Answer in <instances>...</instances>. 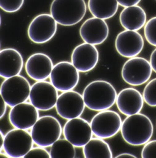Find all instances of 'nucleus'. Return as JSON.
Here are the masks:
<instances>
[{
  "mask_svg": "<svg viewBox=\"0 0 156 158\" xmlns=\"http://www.w3.org/2000/svg\"><path fill=\"white\" fill-rule=\"evenodd\" d=\"M24 0H0V7L7 13L18 12L23 6Z\"/></svg>",
  "mask_w": 156,
  "mask_h": 158,
  "instance_id": "bb28decb",
  "label": "nucleus"
},
{
  "mask_svg": "<svg viewBox=\"0 0 156 158\" xmlns=\"http://www.w3.org/2000/svg\"><path fill=\"white\" fill-rule=\"evenodd\" d=\"M86 107L93 111L109 110L116 103L117 94L112 84L95 80L88 84L82 94Z\"/></svg>",
  "mask_w": 156,
  "mask_h": 158,
  "instance_id": "f257e3e1",
  "label": "nucleus"
},
{
  "mask_svg": "<svg viewBox=\"0 0 156 158\" xmlns=\"http://www.w3.org/2000/svg\"><path fill=\"white\" fill-rule=\"evenodd\" d=\"M121 132L126 143L138 146L150 140L154 133V126L149 117L139 113L127 116L124 120Z\"/></svg>",
  "mask_w": 156,
  "mask_h": 158,
  "instance_id": "f03ea898",
  "label": "nucleus"
},
{
  "mask_svg": "<svg viewBox=\"0 0 156 158\" xmlns=\"http://www.w3.org/2000/svg\"><path fill=\"white\" fill-rule=\"evenodd\" d=\"M79 33L85 43L99 45L108 37L109 28L105 20L93 17L86 20L82 24Z\"/></svg>",
  "mask_w": 156,
  "mask_h": 158,
  "instance_id": "f3484780",
  "label": "nucleus"
},
{
  "mask_svg": "<svg viewBox=\"0 0 156 158\" xmlns=\"http://www.w3.org/2000/svg\"><path fill=\"white\" fill-rule=\"evenodd\" d=\"M116 158L119 157H133L137 158V157L135 155L133 154H130V153H124L122 154H119L118 156L115 157Z\"/></svg>",
  "mask_w": 156,
  "mask_h": 158,
  "instance_id": "473e14b6",
  "label": "nucleus"
},
{
  "mask_svg": "<svg viewBox=\"0 0 156 158\" xmlns=\"http://www.w3.org/2000/svg\"><path fill=\"white\" fill-rule=\"evenodd\" d=\"M57 24L51 15L43 14L38 15L33 19L28 26V38L34 43H47L55 35Z\"/></svg>",
  "mask_w": 156,
  "mask_h": 158,
  "instance_id": "9b49d317",
  "label": "nucleus"
},
{
  "mask_svg": "<svg viewBox=\"0 0 156 158\" xmlns=\"http://www.w3.org/2000/svg\"><path fill=\"white\" fill-rule=\"evenodd\" d=\"M34 144L30 131L14 128L5 135L2 150L10 158H24Z\"/></svg>",
  "mask_w": 156,
  "mask_h": 158,
  "instance_id": "0eeeda50",
  "label": "nucleus"
},
{
  "mask_svg": "<svg viewBox=\"0 0 156 158\" xmlns=\"http://www.w3.org/2000/svg\"><path fill=\"white\" fill-rule=\"evenodd\" d=\"M86 12L84 0H53L50 8L51 15L58 24L65 26L79 23Z\"/></svg>",
  "mask_w": 156,
  "mask_h": 158,
  "instance_id": "7ed1b4c3",
  "label": "nucleus"
},
{
  "mask_svg": "<svg viewBox=\"0 0 156 158\" xmlns=\"http://www.w3.org/2000/svg\"><path fill=\"white\" fill-rule=\"evenodd\" d=\"M122 26L126 30L138 31L146 23L145 11L138 5L125 7L120 15Z\"/></svg>",
  "mask_w": 156,
  "mask_h": 158,
  "instance_id": "412c9836",
  "label": "nucleus"
},
{
  "mask_svg": "<svg viewBox=\"0 0 156 158\" xmlns=\"http://www.w3.org/2000/svg\"><path fill=\"white\" fill-rule=\"evenodd\" d=\"M144 103L143 95L134 88H125L117 94V108L122 114L127 116L139 113L142 109Z\"/></svg>",
  "mask_w": 156,
  "mask_h": 158,
  "instance_id": "6ab92c4d",
  "label": "nucleus"
},
{
  "mask_svg": "<svg viewBox=\"0 0 156 158\" xmlns=\"http://www.w3.org/2000/svg\"><path fill=\"white\" fill-rule=\"evenodd\" d=\"M99 60V52L95 45L81 44L73 50L71 62L81 73H87L93 70Z\"/></svg>",
  "mask_w": 156,
  "mask_h": 158,
  "instance_id": "2eb2a0df",
  "label": "nucleus"
},
{
  "mask_svg": "<svg viewBox=\"0 0 156 158\" xmlns=\"http://www.w3.org/2000/svg\"><path fill=\"white\" fill-rule=\"evenodd\" d=\"M51 158L50 152L45 149V148L37 146L33 147L24 158Z\"/></svg>",
  "mask_w": 156,
  "mask_h": 158,
  "instance_id": "c85d7f7f",
  "label": "nucleus"
},
{
  "mask_svg": "<svg viewBox=\"0 0 156 158\" xmlns=\"http://www.w3.org/2000/svg\"><path fill=\"white\" fill-rule=\"evenodd\" d=\"M85 107L83 95L73 90L59 94L55 106L58 115L67 120L81 117Z\"/></svg>",
  "mask_w": 156,
  "mask_h": 158,
  "instance_id": "f8f14e48",
  "label": "nucleus"
},
{
  "mask_svg": "<svg viewBox=\"0 0 156 158\" xmlns=\"http://www.w3.org/2000/svg\"><path fill=\"white\" fill-rule=\"evenodd\" d=\"M144 35L147 42L156 47V17L152 18L146 23Z\"/></svg>",
  "mask_w": 156,
  "mask_h": 158,
  "instance_id": "a878e982",
  "label": "nucleus"
},
{
  "mask_svg": "<svg viewBox=\"0 0 156 158\" xmlns=\"http://www.w3.org/2000/svg\"><path fill=\"white\" fill-rule=\"evenodd\" d=\"M58 91L46 80L36 81L31 86L29 102L39 110L48 111L55 107Z\"/></svg>",
  "mask_w": 156,
  "mask_h": 158,
  "instance_id": "9d476101",
  "label": "nucleus"
},
{
  "mask_svg": "<svg viewBox=\"0 0 156 158\" xmlns=\"http://www.w3.org/2000/svg\"><path fill=\"white\" fill-rule=\"evenodd\" d=\"M39 118V110L27 101L11 107L8 115L14 128L27 130L31 129Z\"/></svg>",
  "mask_w": 156,
  "mask_h": 158,
  "instance_id": "4468645a",
  "label": "nucleus"
},
{
  "mask_svg": "<svg viewBox=\"0 0 156 158\" xmlns=\"http://www.w3.org/2000/svg\"><path fill=\"white\" fill-rule=\"evenodd\" d=\"M144 102L151 107H156V78L149 81L143 92Z\"/></svg>",
  "mask_w": 156,
  "mask_h": 158,
  "instance_id": "393cba45",
  "label": "nucleus"
},
{
  "mask_svg": "<svg viewBox=\"0 0 156 158\" xmlns=\"http://www.w3.org/2000/svg\"><path fill=\"white\" fill-rule=\"evenodd\" d=\"M50 79L58 91L63 92L73 90L77 86L80 74L72 62L60 61L54 66Z\"/></svg>",
  "mask_w": 156,
  "mask_h": 158,
  "instance_id": "1a4fd4ad",
  "label": "nucleus"
},
{
  "mask_svg": "<svg viewBox=\"0 0 156 158\" xmlns=\"http://www.w3.org/2000/svg\"><path fill=\"white\" fill-rule=\"evenodd\" d=\"M34 143L43 147H51L60 139L63 128L58 120L54 116L46 115L39 117L30 129Z\"/></svg>",
  "mask_w": 156,
  "mask_h": 158,
  "instance_id": "20e7f679",
  "label": "nucleus"
},
{
  "mask_svg": "<svg viewBox=\"0 0 156 158\" xmlns=\"http://www.w3.org/2000/svg\"><path fill=\"white\" fill-rule=\"evenodd\" d=\"M122 121L116 111L109 109L99 111L92 119L93 135L101 139H110L121 131Z\"/></svg>",
  "mask_w": 156,
  "mask_h": 158,
  "instance_id": "423d86ee",
  "label": "nucleus"
},
{
  "mask_svg": "<svg viewBox=\"0 0 156 158\" xmlns=\"http://www.w3.org/2000/svg\"><path fill=\"white\" fill-rule=\"evenodd\" d=\"M117 0H88V8L93 17L103 20L113 17L118 11Z\"/></svg>",
  "mask_w": 156,
  "mask_h": 158,
  "instance_id": "4be33fe9",
  "label": "nucleus"
},
{
  "mask_svg": "<svg viewBox=\"0 0 156 158\" xmlns=\"http://www.w3.org/2000/svg\"><path fill=\"white\" fill-rule=\"evenodd\" d=\"M0 155H1V156L2 157L4 158H10L9 157V156L4 152L3 151V152H2V151H1V153H0Z\"/></svg>",
  "mask_w": 156,
  "mask_h": 158,
  "instance_id": "f704fd0d",
  "label": "nucleus"
},
{
  "mask_svg": "<svg viewBox=\"0 0 156 158\" xmlns=\"http://www.w3.org/2000/svg\"><path fill=\"white\" fill-rule=\"evenodd\" d=\"M141 156L143 158H156V140L149 141L145 144Z\"/></svg>",
  "mask_w": 156,
  "mask_h": 158,
  "instance_id": "cd10ccee",
  "label": "nucleus"
},
{
  "mask_svg": "<svg viewBox=\"0 0 156 158\" xmlns=\"http://www.w3.org/2000/svg\"><path fill=\"white\" fill-rule=\"evenodd\" d=\"M5 135L4 133L2 132V131H0V139H1V143H0V150H2V149L3 146L4 142Z\"/></svg>",
  "mask_w": 156,
  "mask_h": 158,
  "instance_id": "72a5a7b5",
  "label": "nucleus"
},
{
  "mask_svg": "<svg viewBox=\"0 0 156 158\" xmlns=\"http://www.w3.org/2000/svg\"><path fill=\"white\" fill-rule=\"evenodd\" d=\"M85 158H113L110 147L104 139L99 137L92 138L83 147Z\"/></svg>",
  "mask_w": 156,
  "mask_h": 158,
  "instance_id": "5701e85b",
  "label": "nucleus"
},
{
  "mask_svg": "<svg viewBox=\"0 0 156 158\" xmlns=\"http://www.w3.org/2000/svg\"><path fill=\"white\" fill-rule=\"evenodd\" d=\"M153 71L150 61L144 58L136 56L130 58L124 63L122 77L130 85H142L150 79Z\"/></svg>",
  "mask_w": 156,
  "mask_h": 158,
  "instance_id": "6e6552de",
  "label": "nucleus"
},
{
  "mask_svg": "<svg viewBox=\"0 0 156 158\" xmlns=\"http://www.w3.org/2000/svg\"><path fill=\"white\" fill-rule=\"evenodd\" d=\"M1 111L0 118L2 119L5 115L6 113L7 110V106L8 105L6 104V102L4 101L2 97H1Z\"/></svg>",
  "mask_w": 156,
  "mask_h": 158,
  "instance_id": "2f4dec72",
  "label": "nucleus"
},
{
  "mask_svg": "<svg viewBox=\"0 0 156 158\" xmlns=\"http://www.w3.org/2000/svg\"><path fill=\"white\" fill-rule=\"evenodd\" d=\"M117 1L119 5L123 7H126L138 5L142 0H117Z\"/></svg>",
  "mask_w": 156,
  "mask_h": 158,
  "instance_id": "c756f323",
  "label": "nucleus"
},
{
  "mask_svg": "<svg viewBox=\"0 0 156 158\" xmlns=\"http://www.w3.org/2000/svg\"><path fill=\"white\" fill-rule=\"evenodd\" d=\"M150 62L153 71L156 73V48L151 54Z\"/></svg>",
  "mask_w": 156,
  "mask_h": 158,
  "instance_id": "7c9ffc66",
  "label": "nucleus"
},
{
  "mask_svg": "<svg viewBox=\"0 0 156 158\" xmlns=\"http://www.w3.org/2000/svg\"><path fill=\"white\" fill-rule=\"evenodd\" d=\"M53 67L51 58L43 53H36L30 56L25 65L28 77L36 81H44L50 78Z\"/></svg>",
  "mask_w": 156,
  "mask_h": 158,
  "instance_id": "a211bd4d",
  "label": "nucleus"
},
{
  "mask_svg": "<svg viewBox=\"0 0 156 158\" xmlns=\"http://www.w3.org/2000/svg\"><path fill=\"white\" fill-rule=\"evenodd\" d=\"M75 148L65 138H60L51 146L49 151L51 158H75L76 155Z\"/></svg>",
  "mask_w": 156,
  "mask_h": 158,
  "instance_id": "b1692460",
  "label": "nucleus"
},
{
  "mask_svg": "<svg viewBox=\"0 0 156 158\" xmlns=\"http://www.w3.org/2000/svg\"><path fill=\"white\" fill-rule=\"evenodd\" d=\"M31 88L27 78L18 75L4 80L1 85L0 94L8 106L13 107L29 100Z\"/></svg>",
  "mask_w": 156,
  "mask_h": 158,
  "instance_id": "39448f33",
  "label": "nucleus"
},
{
  "mask_svg": "<svg viewBox=\"0 0 156 158\" xmlns=\"http://www.w3.org/2000/svg\"><path fill=\"white\" fill-rule=\"evenodd\" d=\"M23 57L14 48H6L0 52V76L5 79L20 75L23 69Z\"/></svg>",
  "mask_w": 156,
  "mask_h": 158,
  "instance_id": "aec40b11",
  "label": "nucleus"
},
{
  "mask_svg": "<svg viewBox=\"0 0 156 158\" xmlns=\"http://www.w3.org/2000/svg\"><path fill=\"white\" fill-rule=\"evenodd\" d=\"M143 38L138 31L126 30L117 35L115 46L118 53L124 57H136L143 49Z\"/></svg>",
  "mask_w": 156,
  "mask_h": 158,
  "instance_id": "dca6fc26",
  "label": "nucleus"
},
{
  "mask_svg": "<svg viewBox=\"0 0 156 158\" xmlns=\"http://www.w3.org/2000/svg\"><path fill=\"white\" fill-rule=\"evenodd\" d=\"M62 134L76 148H83L93 135L90 123L81 117L67 120Z\"/></svg>",
  "mask_w": 156,
  "mask_h": 158,
  "instance_id": "ddd939ff",
  "label": "nucleus"
}]
</instances>
